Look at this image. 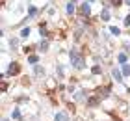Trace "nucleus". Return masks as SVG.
Masks as SVG:
<instances>
[{"instance_id":"f257e3e1","label":"nucleus","mask_w":130,"mask_h":121,"mask_svg":"<svg viewBox=\"0 0 130 121\" xmlns=\"http://www.w3.org/2000/svg\"><path fill=\"white\" fill-rule=\"evenodd\" d=\"M69 58H71V65H73L74 69H84L86 60H84V54H82L78 48H71L69 50Z\"/></svg>"},{"instance_id":"f03ea898","label":"nucleus","mask_w":130,"mask_h":121,"mask_svg":"<svg viewBox=\"0 0 130 121\" xmlns=\"http://www.w3.org/2000/svg\"><path fill=\"white\" fill-rule=\"evenodd\" d=\"M110 93H111V86H110V84H108V86H104V88L100 86V88H97V89H95V95L99 97L100 101H102V99H108Z\"/></svg>"},{"instance_id":"7ed1b4c3","label":"nucleus","mask_w":130,"mask_h":121,"mask_svg":"<svg viewBox=\"0 0 130 121\" xmlns=\"http://www.w3.org/2000/svg\"><path fill=\"white\" fill-rule=\"evenodd\" d=\"M89 15H91V2H86L80 6V17L82 19H89Z\"/></svg>"},{"instance_id":"20e7f679","label":"nucleus","mask_w":130,"mask_h":121,"mask_svg":"<svg viewBox=\"0 0 130 121\" xmlns=\"http://www.w3.org/2000/svg\"><path fill=\"white\" fill-rule=\"evenodd\" d=\"M19 73H21V63H19V62H11L6 75H8V76H17Z\"/></svg>"},{"instance_id":"39448f33","label":"nucleus","mask_w":130,"mask_h":121,"mask_svg":"<svg viewBox=\"0 0 130 121\" xmlns=\"http://www.w3.org/2000/svg\"><path fill=\"white\" fill-rule=\"evenodd\" d=\"M100 104V99H99V97L95 95V93H93L91 97H87V99H86V106L87 108H97Z\"/></svg>"},{"instance_id":"423d86ee","label":"nucleus","mask_w":130,"mask_h":121,"mask_svg":"<svg viewBox=\"0 0 130 121\" xmlns=\"http://www.w3.org/2000/svg\"><path fill=\"white\" fill-rule=\"evenodd\" d=\"M111 19V15H110V9H108V6H104L102 11H100V21H104V22H108Z\"/></svg>"},{"instance_id":"0eeeda50","label":"nucleus","mask_w":130,"mask_h":121,"mask_svg":"<svg viewBox=\"0 0 130 121\" xmlns=\"http://www.w3.org/2000/svg\"><path fill=\"white\" fill-rule=\"evenodd\" d=\"M111 75H113V80H117V82H123V73L119 71V69H117V67H113V69H111Z\"/></svg>"},{"instance_id":"6e6552de","label":"nucleus","mask_w":130,"mask_h":121,"mask_svg":"<svg viewBox=\"0 0 130 121\" xmlns=\"http://www.w3.org/2000/svg\"><path fill=\"white\" fill-rule=\"evenodd\" d=\"M54 121H69L67 112H58V114H56V117H54Z\"/></svg>"},{"instance_id":"1a4fd4ad","label":"nucleus","mask_w":130,"mask_h":121,"mask_svg":"<svg viewBox=\"0 0 130 121\" xmlns=\"http://www.w3.org/2000/svg\"><path fill=\"white\" fill-rule=\"evenodd\" d=\"M11 117H13V119H17V121H21V119H22L21 108H13V110H11Z\"/></svg>"},{"instance_id":"9d476101","label":"nucleus","mask_w":130,"mask_h":121,"mask_svg":"<svg viewBox=\"0 0 130 121\" xmlns=\"http://www.w3.org/2000/svg\"><path fill=\"white\" fill-rule=\"evenodd\" d=\"M74 4H76V2H73V0L67 4V15H69V17L74 15V11H76V6H74Z\"/></svg>"},{"instance_id":"9b49d317","label":"nucleus","mask_w":130,"mask_h":121,"mask_svg":"<svg viewBox=\"0 0 130 121\" xmlns=\"http://www.w3.org/2000/svg\"><path fill=\"white\" fill-rule=\"evenodd\" d=\"M39 62V56L37 54H30V56H28V63H32V65H35Z\"/></svg>"},{"instance_id":"f8f14e48","label":"nucleus","mask_w":130,"mask_h":121,"mask_svg":"<svg viewBox=\"0 0 130 121\" xmlns=\"http://www.w3.org/2000/svg\"><path fill=\"white\" fill-rule=\"evenodd\" d=\"M39 50H43V52L48 50V39H45V41H41V43H39Z\"/></svg>"},{"instance_id":"ddd939ff","label":"nucleus","mask_w":130,"mask_h":121,"mask_svg":"<svg viewBox=\"0 0 130 121\" xmlns=\"http://www.w3.org/2000/svg\"><path fill=\"white\" fill-rule=\"evenodd\" d=\"M35 15H37V8H34V6H28V17L32 19V17H35Z\"/></svg>"},{"instance_id":"4468645a","label":"nucleus","mask_w":130,"mask_h":121,"mask_svg":"<svg viewBox=\"0 0 130 121\" xmlns=\"http://www.w3.org/2000/svg\"><path fill=\"white\" fill-rule=\"evenodd\" d=\"M91 73H93V75H100V73H102V67H100L99 63H95V65H93V69H91Z\"/></svg>"},{"instance_id":"2eb2a0df","label":"nucleus","mask_w":130,"mask_h":121,"mask_svg":"<svg viewBox=\"0 0 130 121\" xmlns=\"http://www.w3.org/2000/svg\"><path fill=\"white\" fill-rule=\"evenodd\" d=\"M117 60L125 65V63H126V54H125V52H119V54H117Z\"/></svg>"},{"instance_id":"dca6fc26","label":"nucleus","mask_w":130,"mask_h":121,"mask_svg":"<svg viewBox=\"0 0 130 121\" xmlns=\"http://www.w3.org/2000/svg\"><path fill=\"white\" fill-rule=\"evenodd\" d=\"M123 75H125V76H130V65H128V63L123 65Z\"/></svg>"},{"instance_id":"f3484780","label":"nucleus","mask_w":130,"mask_h":121,"mask_svg":"<svg viewBox=\"0 0 130 121\" xmlns=\"http://www.w3.org/2000/svg\"><path fill=\"white\" fill-rule=\"evenodd\" d=\"M30 32H32L30 28H22V30H21V37H28V35H30Z\"/></svg>"},{"instance_id":"a211bd4d","label":"nucleus","mask_w":130,"mask_h":121,"mask_svg":"<svg viewBox=\"0 0 130 121\" xmlns=\"http://www.w3.org/2000/svg\"><path fill=\"white\" fill-rule=\"evenodd\" d=\"M110 4L113 8H119V6H123V0H110Z\"/></svg>"},{"instance_id":"6ab92c4d","label":"nucleus","mask_w":130,"mask_h":121,"mask_svg":"<svg viewBox=\"0 0 130 121\" xmlns=\"http://www.w3.org/2000/svg\"><path fill=\"white\" fill-rule=\"evenodd\" d=\"M34 48H35L34 45H28V47H24V48H22V52H24V54H30V52L34 50Z\"/></svg>"},{"instance_id":"aec40b11","label":"nucleus","mask_w":130,"mask_h":121,"mask_svg":"<svg viewBox=\"0 0 130 121\" xmlns=\"http://www.w3.org/2000/svg\"><path fill=\"white\" fill-rule=\"evenodd\" d=\"M56 73H58L60 76H63V65H61V63H58V65H56Z\"/></svg>"},{"instance_id":"412c9836","label":"nucleus","mask_w":130,"mask_h":121,"mask_svg":"<svg viewBox=\"0 0 130 121\" xmlns=\"http://www.w3.org/2000/svg\"><path fill=\"white\" fill-rule=\"evenodd\" d=\"M35 75H45V69L41 65H35Z\"/></svg>"},{"instance_id":"4be33fe9","label":"nucleus","mask_w":130,"mask_h":121,"mask_svg":"<svg viewBox=\"0 0 130 121\" xmlns=\"http://www.w3.org/2000/svg\"><path fill=\"white\" fill-rule=\"evenodd\" d=\"M110 30H111V34H113V35H119V34H121V30L117 28V26H111Z\"/></svg>"},{"instance_id":"5701e85b","label":"nucleus","mask_w":130,"mask_h":121,"mask_svg":"<svg viewBox=\"0 0 130 121\" xmlns=\"http://www.w3.org/2000/svg\"><path fill=\"white\" fill-rule=\"evenodd\" d=\"M2 91H4V93L8 91V82H6V80H2Z\"/></svg>"},{"instance_id":"b1692460","label":"nucleus","mask_w":130,"mask_h":121,"mask_svg":"<svg viewBox=\"0 0 130 121\" xmlns=\"http://www.w3.org/2000/svg\"><path fill=\"white\" fill-rule=\"evenodd\" d=\"M9 45H11V48H15L17 47V39H9Z\"/></svg>"},{"instance_id":"393cba45","label":"nucleus","mask_w":130,"mask_h":121,"mask_svg":"<svg viewBox=\"0 0 130 121\" xmlns=\"http://www.w3.org/2000/svg\"><path fill=\"white\" fill-rule=\"evenodd\" d=\"M125 2H126V6H130V0H125Z\"/></svg>"},{"instance_id":"a878e982","label":"nucleus","mask_w":130,"mask_h":121,"mask_svg":"<svg viewBox=\"0 0 130 121\" xmlns=\"http://www.w3.org/2000/svg\"><path fill=\"white\" fill-rule=\"evenodd\" d=\"M87 2H93V0H87Z\"/></svg>"}]
</instances>
